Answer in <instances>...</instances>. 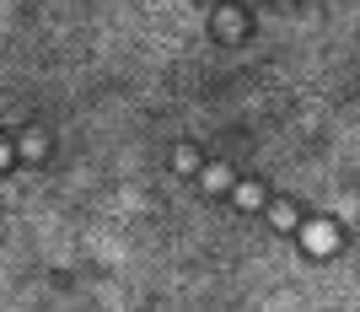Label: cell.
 I'll use <instances>...</instances> for the list:
<instances>
[{"instance_id":"obj_4","label":"cell","mask_w":360,"mask_h":312,"mask_svg":"<svg viewBox=\"0 0 360 312\" xmlns=\"http://www.w3.org/2000/svg\"><path fill=\"white\" fill-rule=\"evenodd\" d=\"M205 183H210V189H226V183H231V173H226V167H210V173H205Z\"/></svg>"},{"instance_id":"obj_2","label":"cell","mask_w":360,"mask_h":312,"mask_svg":"<svg viewBox=\"0 0 360 312\" xmlns=\"http://www.w3.org/2000/svg\"><path fill=\"white\" fill-rule=\"evenodd\" d=\"M264 205V189H258V183H242L237 189V210H258Z\"/></svg>"},{"instance_id":"obj_5","label":"cell","mask_w":360,"mask_h":312,"mask_svg":"<svg viewBox=\"0 0 360 312\" xmlns=\"http://www.w3.org/2000/svg\"><path fill=\"white\" fill-rule=\"evenodd\" d=\"M6 162H11V151H6V146H0V167H6Z\"/></svg>"},{"instance_id":"obj_1","label":"cell","mask_w":360,"mask_h":312,"mask_svg":"<svg viewBox=\"0 0 360 312\" xmlns=\"http://www.w3.org/2000/svg\"><path fill=\"white\" fill-rule=\"evenodd\" d=\"M301 248L307 253H333V232L328 226H307V232H301Z\"/></svg>"},{"instance_id":"obj_3","label":"cell","mask_w":360,"mask_h":312,"mask_svg":"<svg viewBox=\"0 0 360 312\" xmlns=\"http://www.w3.org/2000/svg\"><path fill=\"white\" fill-rule=\"evenodd\" d=\"M172 167H178V173H194V167H199V151L178 146V156H172Z\"/></svg>"}]
</instances>
